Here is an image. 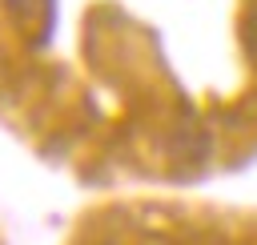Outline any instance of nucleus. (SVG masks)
Masks as SVG:
<instances>
[{
  "label": "nucleus",
  "instance_id": "1",
  "mask_svg": "<svg viewBox=\"0 0 257 245\" xmlns=\"http://www.w3.org/2000/svg\"><path fill=\"white\" fill-rule=\"evenodd\" d=\"M8 4H12V8H28L32 0H8Z\"/></svg>",
  "mask_w": 257,
  "mask_h": 245
}]
</instances>
